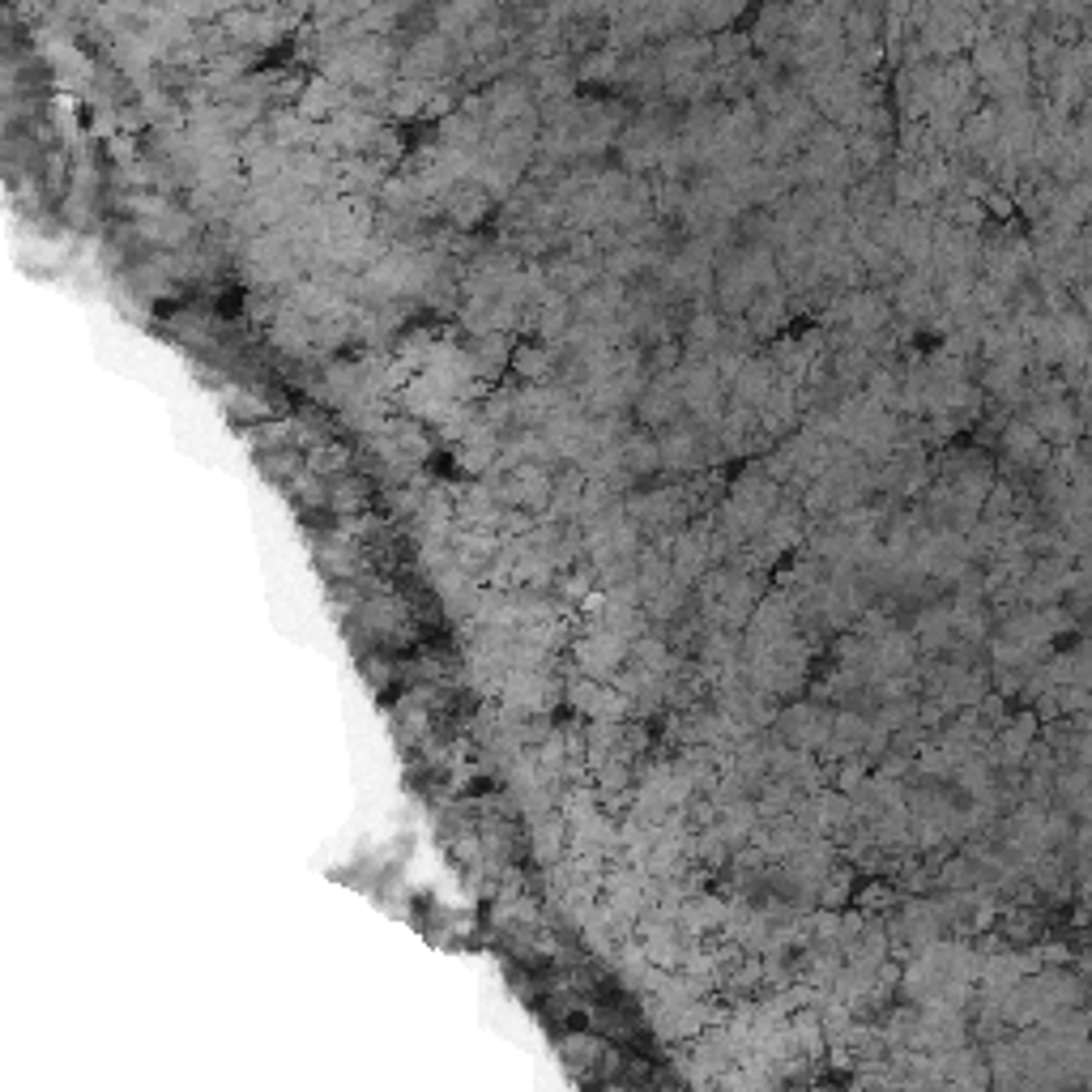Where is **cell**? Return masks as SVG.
<instances>
[{
	"label": "cell",
	"instance_id": "6da1fadb",
	"mask_svg": "<svg viewBox=\"0 0 1092 1092\" xmlns=\"http://www.w3.org/2000/svg\"><path fill=\"white\" fill-rule=\"evenodd\" d=\"M1003 448H1007V457H1011L1016 465H1042L1045 457H1049L1045 436L1033 427V423H1029V418L1007 423V432H1003Z\"/></svg>",
	"mask_w": 1092,
	"mask_h": 1092
}]
</instances>
